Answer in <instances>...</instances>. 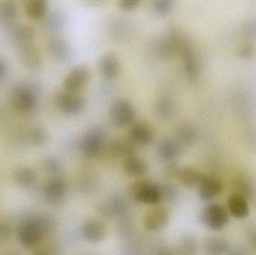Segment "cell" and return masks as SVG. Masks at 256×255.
<instances>
[{"mask_svg":"<svg viewBox=\"0 0 256 255\" xmlns=\"http://www.w3.org/2000/svg\"><path fill=\"white\" fill-rule=\"evenodd\" d=\"M168 221L170 211L164 207H155L144 215L143 227L148 232H158L164 229Z\"/></svg>","mask_w":256,"mask_h":255,"instance_id":"obj_10","label":"cell"},{"mask_svg":"<svg viewBox=\"0 0 256 255\" xmlns=\"http://www.w3.org/2000/svg\"><path fill=\"white\" fill-rule=\"evenodd\" d=\"M123 170L129 176L140 178L147 172V164L142 159L134 154L124 158Z\"/></svg>","mask_w":256,"mask_h":255,"instance_id":"obj_21","label":"cell"},{"mask_svg":"<svg viewBox=\"0 0 256 255\" xmlns=\"http://www.w3.org/2000/svg\"><path fill=\"white\" fill-rule=\"evenodd\" d=\"M12 101L16 111L22 113H28L36 107V94L28 87H16L12 93Z\"/></svg>","mask_w":256,"mask_h":255,"instance_id":"obj_8","label":"cell"},{"mask_svg":"<svg viewBox=\"0 0 256 255\" xmlns=\"http://www.w3.org/2000/svg\"><path fill=\"white\" fill-rule=\"evenodd\" d=\"M178 142L185 145H192L197 138L196 132L192 126L183 124L178 127L176 130Z\"/></svg>","mask_w":256,"mask_h":255,"instance_id":"obj_28","label":"cell"},{"mask_svg":"<svg viewBox=\"0 0 256 255\" xmlns=\"http://www.w3.org/2000/svg\"><path fill=\"white\" fill-rule=\"evenodd\" d=\"M141 0H118L120 7L124 10H132L140 4Z\"/></svg>","mask_w":256,"mask_h":255,"instance_id":"obj_38","label":"cell"},{"mask_svg":"<svg viewBox=\"0 0 256 255\" xmlns=\"http://www.w3.org/2000/svg\"><path fill=\"white\" fill-rule=\"evenodd\" d=\"M239 193L243 195L246 199H252L256 196V188L249 180L239 179L236 183Z\"/></svg>","mask_w":256,"mask_h":255,"instance_id":"obj_33","label":"cell"},{"mask_svg":"<svg viewBox=\"0 0 256 255\" xmlns=\"http://www.w3.org/2000/svg\"><path fill=\"white\" fill-rule=\"evenodd\" d=\"M204 250L208 255H220L226 254L230 250L228 241L219 237H210L204 243Z\"/></svg>","mask_w":256,"mask_h":255,"instance_id":"obj_23","label":"cell"},{"mask_svg":"<svg viewBox=\"0 0 256 255\" xmlns=\"http://www.w3.org/2000/svg\"><path fill=\"white\" fill-rule=\"evenodd\" d=\"M204 174L190 166L180 168L178 179L186 187H194L200 185L204 177Z\"/></svg>","mask_w":256,"mask_h":255,"instance_id":"obj_22","label":"cell"},{"mask_svg":"<svg viewBox=\"0 0 256 255\" xmlns=\"http://www.w3.org/2000/svg\"><path fill=\"white\" fill-rule=\"evenodd\" d=\"M249 239L250 241L251 245L256 250V229H252L250 232Z\"/></svg>","mask_w":256,"mask_h":255,"instance_id":"obj_41","label":"cell"},{"mask_svg":"<svg viewBox=\"0 0 256 255\" xmlns=\"http://www.w3.org/2000/svg\"><path fill=\"white\" fill-rule=\"evenodd\" d=\"M136 112L134 106L126 100L114 102L110 109V118L114 126L118 128L129 127L135 122Z\"/></svg>","mask_w":256,"mask_h":255,"instance_id":"obj_4","label":"cell"},{"mask_svg":"<svg viewBox=\"0 0 256 255\" xmlns=\"http://www.w3.org/2000/svg\"><path fill=\"white\" fill-rule=\"evenodd\" d=\"M198 250L196 239L192 235L183 237L178 246V254L192 255L196 253Z\"/></svg>","mask_w":256,"mask_h":255,"instance_id":"obj_30","label":"cell"},{"mask_svg":"<svg viewBox=\"0 0 256 255\" xmlns=\"http://www.w3.org/2000/svg\"><path fill=\"white\" fill-rule=\"evenodd\" d=\"M48 7V0H30L26 7V12L32 19H39L46 14Z\"/></svg>","mask_w":256,"mask_h":255,"instance_id":"obj_27","label":"cell"},{"mask_svg":"<svg viewBox=\"0 0 256 255\" xmlns=\"http://www.w3.org/2000/svg\"><path fill=\"white\" fill-rule=\"evenodd\" d=\"M61 163L56 159L50 157L43 162V168L46 172L56 174L61 170Z\"/></svg>","mask_w":256,"mask_h":255,"instance_id":"obj_37","label":"cell"},{"mask_svg":"<svg viewBox=\"0 0 256 255\" xmlns=\"http://www.w3.org/2000/svg\"><path fill=\"white\" fill-rule=\"evenodd\" d=\"M158 152L161 160L171 163L182 154V145L177 141L170 139H164L158 145Z\"/></svg>","mask_w":256,"mask_h":255,"instance_id":"obj_19","label":"cell"},{"mask_svg":"<svg viewBox=\"0 0 256 255\" xmlns=\"http://www.w3.org/2000/svg\"><path fill=\"white\" fill-rule=\"evenodd\" d=\"M178 52L182 56L188 77L190 79H196L198 75V61L190 45L184 39L180 38Z\"/></svg>","mask_w":256,"mask_h":255,"instance_id":"obj_11","label":"cell"},{"mask_svg":"<svg viewBox=\"0 0 256 255\" xmlns=\"http://www.w3.org/2000/svg\"><path fill=\"white\" fill-rule=\"evenodd\" d=\"M201 220L208 229L213 231H220L228 223V213L222 205L212 204L208 205L203 210Z\"/></svg>","mask_w":256,"mask_h":255,"instance_id":"obj_5","label":"cell"},{"mask_svg":"<svg viewBox=\"0 0 256 255\" xmlns=\"http://www.w3.org/2000/svg\"><path fill=\"white\" fill-rule=\"evenodd\" d=\"M37 174L31 168L20 167L14 174V179L18 185L24 187H31L37 181Z\"/></svg>","mask_w":256,"mask_h":255,"instance_id":"obj_25","label":"cell"},{"mask_svg":"<svg viewBox=\"0 0 256 255\" xmlns=\"http://www.w3.org/2000/svg\"><path fill=\"white\" fill-rule=\"evenodd\" d=\"M10 229L6 223L0 222V240H6L10 235Z\"/></svg>","mask_w":256,"mask_h":255,"instance_id":"obj_40","label":"cell"},{"mask_svg":"<svg viewBox=\"0 0 256 255\" xmlns=\"http://www.w3.org/2000/svg\"><path fill=\"white\" fill-rule=\"evenodd\" d=\"M99 210L103 215L109 217H124L128 214V207L122 199L111 198L100 204Z\"/></svg>","mask_w":256,"mask_h":255,"instance_id":"obj_17","label":"cell"},{"mask_svg":"<svg viewBox=\"0 0 256 255\" xmlns=\"http://www.w3.org/2000/svg\"><path fill=\"white\" fill-rule=\"evenodd\" d=\"M130 139L138 145H148L153 142L154 134L152 127L146 122L137 121L130 126Z\"/></svg>","mask_w":256,"mask_h":255,"instance_id":"obj_13","label":"cell"},{"mask_svg":"<svg viewBox=\"0 0 256 255\" xmlns=\"http://www.w3.org/2000/svg\"><path fill=\"white\" fill-rule=\"evenodd\" d=\"M32 142L37 146H42L46 143L48 140V134L44 129L36 128L31 134Z\"/></svg>","mask_w":256,"mask_h":255,"instance_id":"obj_36","label":"cell"},{"mask_svg":"<svg viewBox=\"0 0 256 255\" xmlns=\"http://www.w3.org/2000/svg\"><path fill=\"white\" fill-rule=\"evenodd\" d=\"M14 37L18 46L28 44L32 43L34 32L30 27L20 26L15 31Z\"/></svg>","mask_w":256,"mask_h":255,"instance_id":"obj_32","label":"cell"},{"mask_svg":"<svg viewBox=\"0 0 256 255\" xmlns=\"http://www.w3.org/2000/svg\"><path fill=\"white\" fill-rule=\"evenodd\" d=\"M18 9L12 0L0 1V23L10 25L16 19Z\"/></svg>","mask_w":256,"mask_h":255,"instance_id":"obj_24","label":"cell"},{"mask_svg":"<svg viewBox=\"0 0 256 255\" xmlns=\"http://www.w3.org/2000/svg\"><path fill=\"white\" fill-rule=\"evenodd\" d=\"M172 7L173 0H154L153 1L154 10L160 16L168 14Z\"/></svg>","mask_w":256,"mask_h":255,"instance_id":"obj_34","label":"cell"},{"mask_svg":"<svg viewBox=\"0 0 256 255\" xmlns=\"http://www.w3.org/2000/svg\"><path fill=\"white\" fill-rule=\"evenodd\" d=\"M136 144L130 139L118 138L114 139L108 147V154L112 158L126 157L134 155L136 153Z\"/></svg>","mask_w":256,"mask_h":255,"instance_id":"obj_15","label":"cell"},{"mask_svg":"<svg viewBox=\"0 0 256 255\" xmlns=\"http://www.w3.org/2000/svg\"><path fill=\"white\" fill-rule=\"evenodd\" d=\"M4 70H6V68H4V64L0 61V79H1L3 75H4Z\"/></svg>","mask_w":256,"mask_h":255,"instance_id":"obj_42","label":"cell"},{"mask_svg":"<svg viewBox=\"0 0 256 255\" xmlns=\"http://www.w3.org/2000/svg\"><path fill=\"white\" fill-rule=\"evenodd\" d=\"M156 115L160 118H170L173 112V103L168 97H164L158 100L155 107Z\"/></svg>","mask_w":256,"mask_h":255,"instance_id":"obj_31","label":"cell"},{"mask_svg":"<svg viewBox=\"0 0 256 255\" xmlns=\"http://www.w3.org/2000/svg\"><path fill=\"white\" fill-rule=\"evenodd\" d=\"M200 199L204 202H208L219 196L222 192V184L219 180L214 177L204 175L202 181L198 186Z\"/></svg>","mask_w":256,"mask_h":255,"instance_id":"obj_16","label":"cell"},{"mask_svg":"<svg viewBox=\"0 0 256 255\" xmlns=\"http://www.w3.org/2000/svg\"><path fill=\"white\" fill-rule=\"evenodd\" d=\"M19 48L22 61L28 67L36 68L40 65V55L32 43L20 46Z\"/></svg>","mask_w":256,"mask_h":255,"instance_id":"obj_26","label":"cell"},{"mask_svg":"<svg viewBox=\"0 0 256 255\" xmlns=\"http://www.w3.org/2000/svg\"><path fill=\"white\" fill-rule=\"evenodd\" d=\"M105 144V133L100 127H93L86 132L80 139L81 151L86 157L93 159L100 155Z\"/></svg>","mask_w":256,"mask_h":255,"instance_id":"obj_3","label":"cell"},{"mask_svg":"<svg viewBox=\"0 0 256 255\" xmlns=\"http://www.w3.org/2000/svg\"><path fill=\"white\" fill-rule=\"evenodd\" d=\"M56 222L49 216H38L24 223L19 230L20 244L27 249L38 247L46 235L54 232Z\"/></svg>","mask_w":256,"mask_h":255,"instance_id":"obj_1","label":"cell"},{"mask_svg":"<svg viewBox=\"0 0 256 255\" xmlns=\"http://www.w3.org/2000/svg\"><path fill=\"white\" fill-rule=\"evenodd\" d=\"M132 199L144 205L156 206L162 200L160 186L147 181H138L130 187Z\"/></svg>","mask_w":256,"mask_h":255,"instance_id":"obj_2","label":"cell"},{"mask_svg":"<svg viewBox=\"0 0 256 255\" xmlns=\"http://www.w3.org/2000/svg\"><path fill=\"white\" fill-rule=\"evenodd\" d=\"M99 70L106 80H114L120 76L122 67L120 60L112 54H106L99 59Z\"/></svg>","mask_w":256,"mask_h":255,"instance_id":"obj_14","label":"cell"},{"mask_svg":"<svg viewBox=\"0 0 256 255\" xmlns=\"http://www.w3.org/2000/svg\"><path fill=\"white\" fill-rule=\"evenodd\" d=\"M180 38L174 34H170L160 39L158 42L156 50L158 54L162 59H168L178 52Z\"/></svg>","mask_w":256,"mask_h":255,"instance_id":"obj_20","label":"cell"},{"mask_svg":"<svg viewBox=\"0 0 256 255\" xmlns=\"http://www.w3.org/2000/svg\"><path fill=\"white\" fill-rule=\"evenodd\" d=\"M228 209L234 218H246L250 214L249 205L246 198L239 193H234L228 198Z\"/></svg>","mask_w":256,"mask_h":255,"instance_id":"obj_18","label":"cell"},{"mask_svg":"<svg viewBox=\"0 0 256 255\" xmlns=\"http://www.w3.org/2000/svg\"><path fill=\"white\" fill-rule=\"evenodd\" d=\"M55 101L58 109L69 115L80 113L85 107V100L79 93L66 90L56 94Z\"/></svg>","mask_w":256,"mask_h":255,"instance_id":"obj_6","label":"cell"},{"mask_svg":"<svg viewBox=\"0 0 256 255\" xmlns=\"http://www.w3.org/2000/svg\"><path fill=\"white\" fill-rule=\"evenodd\" d=\"M180 169V168L178 166V165H176V163H170V164L166 168L165 175H166L168 178H178Z\"/></svg>","mask_w":256,"mask_h":255,"instance_id":"obj_39","label":"cell"},{"mask_svg":"<svg viewBox=\"0 0 256 255\" xmlns=\"http://www.w3.org/2000/svg\"><path fill=\"white\" fill-rule=\"evenodd\" d=\"M160 187L162 199H165L168 202H174L177 200L178 196V189L171 184H164Z\"/></svg>","mask_w":256,"mask_h":255,"instance_id":"obj_35","label":"cell"},{"mask_svg":"<svg viewBox=\"0 0 256 255\" xmlns=\"http://www.w3.org/2000/svg\"><path fill=\"white\" fill-rule=\"evenodd\" d=\"M67 193V184L60 177H54L48 180L44 189L45 199L51 205H60L64 202Z\"/></svg>","mask_w":256,"mask_h":255,"instance_id":"obj_9","label":"cell"},{"mask_svg":"<svg viewBox=\"0 0 256 255\" xmlns=\"http://www.w3.org/2000/svg\"><path fill=\"white\" fill-rule=\"evenodd\" d=\"M82 235L87 242L98 244L106 237V228L100 220H88L82 225Z\"/></svg>","mask_w":256,"mask_h":255,"instance_id":"obj_12","label":"cell"},{"mask_svg":"<svg viewBox=\"0 0 256 255\" xmlns=\"http://www.w3.org/2000/svg\"><path fill=\"white\" fill-rule=\"evenodd\" d=\"M49 49L51 54L60 61H64L70 55V49L66 42L60 39H56L50 42Z\"/></svg>","mask_w":256,"mask_h":255,"instance_id":"obj_29","label":"cell"},{"mask_svg":"<svg viewBox=\"0 0 256 255\" xmlns=\"http://www.w3.org/2000/svg\"><path fill=\"white\" fill-rule=\"evenodd\" d=\"M91 78V73L85 66L74 67L64 78L63 88L70 92L80 93L86 88Z\"/></svg>","mask_w":256,"mask_h":255,"instance_id":"obj_7","label":"cell"}]
</instances>
